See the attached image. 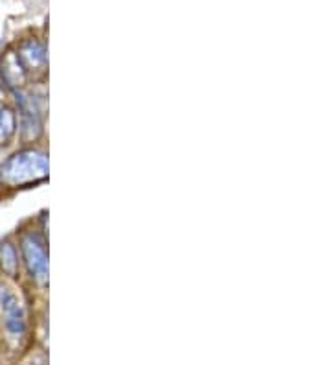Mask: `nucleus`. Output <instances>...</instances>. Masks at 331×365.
I'll use <instances>...</instances> for the list:
<instances>
[{
	"mask_svg": "<svg viewBox=\"0 0 331 365\" xmlns=\"http://www.w3.org/2000/svg\"><path fill=\"white\" fill-rule=\"evenodd\" d=\"M48 155L41 150H21L0 166V185L8 188L28 187L48 178Z\"/></svg>",
	"mask_w": 331,
	"mask_h": 365,
	"instance_id": "obj_1",
	"label": "nucleus"
},
{
	"mask_svg": "<svg viewBox=\"0 0 331 365\" xmlns=\"http://www.w3.org/2000/svg\"><path fill=\"white\" fill-rule=\"evenodd\" d=\"M0 327L11 345L19 347L28 336L26 308L9 286L0 282Z\"/></svg>",
	"mask_w": 331,
	"mask_h": 365,
	"instance_id": "obj_2",
	"label": "nucleus"
},
{
	"mask_svg": "<svg viewBox=\"0 0 331 365\" xmlns=\"http://www.w3.org/2000/svg\"><path fill=\"white\" fill-rule=\"evenodd\" d=\"M21 251L31 279H36L39 284H46L48 282V251H46L44 236L39 232H26L21 240Z\"/></svg>",
	"mask_w": 331,
	"mask_h": 365,
	"instance_id": "obj_3",
	"label": "nucleus"
},
{
	"mask_svg": "<svg viewBox=\"0 0 331 365\" xmlns=\"http://www.w3.org/2000/svg\"><path fill=\"white\" fill-rule=\"evenodd\" d=\"M17 93V102L21 107V116H22V137L24 140H36L43 133V109L39 107L36 96L31 94H22Z\"/></svg>",
	"mask_w": 331,
	"mask_h": 365,
	"instance_id": "obj_4",
	"label": "nucleus"
},
{
	"mask_svg": "<svg viewBox=\"0 0 331 365\" xmlns=\"http://www.w3.org/2000/svg\"><path fill=\"white\" fill-rule=\"evenodd\" d=\"M17 56L21 59L22 67H24L28 76L41 78L46 74L48 56H46V48H44L41 41L26 39L24 43H21V46L17 50Z\"/></svg>",
	"mask_w": 331,
	"mask_h": 365,
	"instance_id": "obj_5",
	"label": "nucleus"
},
{
	"mask_svg": "<svg viewBox=\"0 0 331 365\" xmlns=\"http://www.w3.org/2000/svg\"><path fill=\"white\" fill-rule=\"evenodd\" d=\"M0 74L2 80L8 85L9 89L21 91L22 85L28 81V74L22 67L21 59H19L17 52H6L2 63H0Z\"/></svg>",
	"mask_w": 331,
	"mask_h": 365,
	"instance_id": "obj_6",
	"label": "nucleus"
},
{
	"mask_svg": "<svg viewBox=\"0 0 331 365\" xmlns=\"http://www.w3.org/2000/svg\"><path fill=\"white\" fill-rule=\"evenodd\" d=\"M0 269L8 277H17L19 273V257L14 244L2 242L0 244Z\"/></svg>",
	"mask_w": 331,
	"mask_h": 365,
	"instance_id": "obj_7",
	"label": "nucleus"
},
{
	"mask_svg": "<svg viewBox=\"0 0 331 365\" xmlns=\"http://www.w3.org/2000/svg\"><path fill=\"white\" fill-rule=\"evenodd\" d=\"M17 133V116L14 109L0 106V144H8Z\"/></svg>",
	"mask_w": 331,
	"mask_h": 365,
	"instance_id": "obj_8",
	"label": "nucleus"
}]
</instances>
